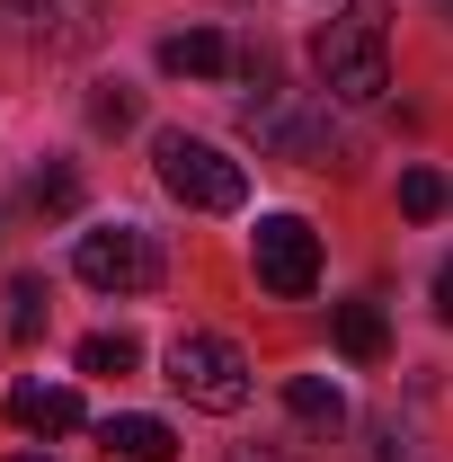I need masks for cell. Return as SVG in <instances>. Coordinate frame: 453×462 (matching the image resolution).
Segmentation results:
<instances>
[{
  "mask_svg": "<svg viewBox=\"0 0 453 462\" xmlns=\"http://www.w3.org/2000/svg\"><path fill=\"white\" fill-rule=\"evenodd\" d=\"M249 71V98H240V134L276 161H329L338 152V125H329V89H284L267 54H240Z\"/></svg>",
  "mask_w": 453,
  "mask_h": 462,
  "instance_id": "cell-1",
  "label": "cell"
},
{
  "mask_svg": "<svg viewBox=\"0 0 453 462\" xmlns=\"http://www.w3.org/2000/svg\"><path fill=\"white\" fill-rule=\"evenodd\" d=\"M311 71L347 107L383 98L392 89V0H338V18L311 36Z\"/></svg>",
  "mask_w": 453,
  "mask_h": 462,
  "instance_id": "cell-2",
  "label": "cell"
},
{
  "mask_svg": "<svg viewBox=\"0 0 453 462\" xmlns=\"http://www.w3.org/2000/svg\"><path fill=\"white\" fill-rule=\"evenodd\" d=\"M152 170H161V187H170L178 205H196V214H240V205H249V170L231 161L223 143L187 134V125L152 134Z\"/></svg>",
  "mask_w": 453,
  "mask_h": 462,
  "instance_id": "cell-3",
  "label": "cell"
},
{
  "mask_svg": "<svg viewBox=\"0 0 453 462\" xmlns=\"http://www.w3.org/2000/svg\"><path fill=\"white\" fill-rule=\"evenodd\" d=\"M170 392L187 409L231 418V409L249 401V356H240L223 329H178V338H170Z\"/></svg>",
  "mask_w": 453,
  "mask_h": 462,
  "instance_id": "cell-4",
  "label": "cell"
},
{
  "mask_svg": "<svg viewBox=\"0 0 453 462\" xmlns=\"http://www.w3.org/2000/svg\"><path fill=\"white\" fill-rule=\"evenodd\" d=\"M71 276H80L89 293H152L161 285V240H152L143 223H98V231H80Z\"/></svg>",
  "mask_w": 453,
  "mask_h": 462,
  "instance_id": "cell-5",
  "label": "cell"
},
{
  "mask_svg": "<svg viewBox=\"0 0 453 462\" xmlns=\"http://www.w3.org/2000/svg\"><path fill=\"white\" fill-rule=\"evenodd\" d=\"M249 258H258V285L276 293V302H302V293L320 285V231L302 223V214H258Z\"/></svg>",
  "mask_w": 453,
  "mask_h": 462,
  "instance_id": "cell-6",
  "label": "cell"
},
{
  "mask_svg": "<svg viewBox=\"0 0 453 462\" xmlns=\"http://www.w3.org/2000/svg\"><path fill=\"white\" fill-rule=\"evenodd\" d=\"M36 54H89L107 36V0H0Z\"/></svg>",
  "mask_w": 453,
  "mask_h": 462,
  "instance_id": "cell-7",
  "label": "cell"
},
{
  "mask_svg": "<svg viewBox=\"0 0 453 462\" xmlns=\"http://www.w3.org/2000/svg\"><path fill=\"white\" fill-rule=\"evenodd\" d=\"M0 409H9V427H36V436H71V427L89 418L71 383H18V392H9Z\"/></svg>",
  "mask_w": 453,
  "mask_h": 462,
  "instance_id": "cell-8",
  "label": "cell"
},
{
  "mask_svg": "<svg viewBox=\"0 0 453 462\" xmlns=\"http://www.w3.org/2000/svg\"><path fill=\"white\" fill-rule=\"evenodd\" d=\"M231 36H214V27H187V36H170L161 45V71H178V80H223L231 71Z\"/></svg>",
  "mask_w": 453,
  "mask_h": 462,
  "instance_id": "cell-9",
  "label": "cell"
},
{
  "mask_svg": "<svg viewBox=\"0 0 453 462\" xmlns=\"http://www.w3.org/2000/svg\"><path fill=\"white\" fill-rule=\"evenodd\" d=\"M98 445H107L116 462H178V436L161 427V418H107Z\"/></svg>",
  "mask_w": 453,
  "mask_h": 462,
  "instance_id": "cell-10",
  "label": "cell"
},
{
  "mask_svg": "<svg viewBox=\"0 0 453 462\" xmlns=\"http://www.w3.org/2000/svg\"><path fill=\"white\" fill-rule=\"evenodd\" d=\"M338 346L356 365H383L392 356V320H383V302H338Z\"/></svg>",
  "mask_w": 453,
  "mask_h": 462,
  "instance_id": "cell-11",
  "label": "cell"
},
{
  "mask_svg": "<svg viewBox=\"0 0 453 462\" xmlns=\"http://www.w3.org/2000/svg\"><path fill=\"white\" fill-rule=\"evenodd\" d=\"M284 409H293L302 427H320V436H338V427H347V392H338V383H320V374H293V383H284Z\"/></svg>",
  "mask_w": 453,
  "mask_h": 462,
  "instance_id": "cell-12",
  "label": "cell"
},
{
  "mask_svg": "<svg viewBox=\"0 0 453 462\" xmlns=\"http://www.w3.org/2000/svg\"><path fill=\"white\" fill-rule=\"evenodd\" d=\"M143 365V346L125 338V329H98V338H80V374H134Z\"/></svg>",
  "mask_w": 453,
  "mask_h": 462,
  "instance_id": "cell-13",
  "label": "cell"
},
{
  "mask_svg": "<svg viewBox=\"0 0 453 462\" xmlns=\"http://www.w3.org/2000/svg\"><path fill=\"white\" fill-rule=\"evenodd\" d=\"M27 205H36V214H80V178L62 170V161L36 170V178H27Z\"/></svg>",
  "mask_w": 453,
  "mask_h": 462,
  "instance_id": "cell-14",
  "label": "cell"
},
{
  "mask_svg": "<svg viewBox=\"0 0 453 462\" xmlns=\"http://www.w3.org/2000/svg\"><path fill=\"white\" fill-rule=\"evenodd\" d=\"M400 214H409V223H436V214H445V178L436 170H400Z\"/></svg>",
  "mask_w": 453,
  "mask_h": 462,
  "instance_id": "cell-15",
  "label": "cell"
},
{
  "mask_svg": "<svg viewBox=\"0 0 453 462\" xmlns=\"http://www.w3.org/2000/svg\"><path fill=\"white\" fill-rule=\"evenodd\" d=\"M36 329H45V276H18V285H9V338L27 346Z\"/></svg>",
  "mask_w": 453,
  "mask_h": 462,
  "instance_id": "cell-16",
  "label": "cell"
},
{
  "mask_svg": "<svg viewBox=\"0 0 453 462\" xmlns=\"http://www.w3.org/2000/svg\"><path fill=\"white\" fill-rule=\"evenodd\" d=\"M98 134H125V125H134V89H98Z\"/></svg>",
  "mask_w": 453,
  "mask_h": 462,
  "instance_id": "cell-17",
  "label": "cell"
},
{
  "mask_svg": "<svg viewBox=\"0 0 453 462\" xmlns=\"http://www.w3.org/2000/svg\"><path fill=\"white\" fill-rule=\"evenodd\" d=\"M436 320H445V329H453V258H445V267H436Z\"/></svg>",
  "mask_w": 453,
  "mask_h": 462,
  "instance_id": "cell-18",
  "label": "cell"
},
{
  "mask_svg": "<svg viewBox=\"0 0 453 462\" xmlns=\"http://www.w3.org/2000/svg\"><path fill=\"white\" fill-rule=\"evenodd\" d=\"M223 462H293V454H284V445H231Z\"/></svg>",
  "mask_w": 453,
  "mask_h": 462,
  "instance_id": "cell-19",
  "label": "cell"
},
{
  "mask_svg": "<svg viewBox=\"0 0 453 462\" xmlns=\"http://www.w3.org/2000/svg\"><path fill=\"white\" fill-rule=\"evenodd\" d=\"M9 462H45V454H9Z\"/></svg>",
  "mask_w": 453,
  "mask_h": 462,
  "instance_id": "cell-20",
  "label": "cell"
},
{
  "mask_svg": "<svg viewBox=\"0 0 453 462\" xmlns=\"http://www.w3.org/2000/svg\"><path fill=\"white\" fill-rule=\"evenodd\" d=\"M445 9H453V0H445Z\"/></svg>",
  "mask_w": 453,
  "mask_h": 462,
  "instance_id": "cell-21",
  "label": "cell"
}]
</instances>
